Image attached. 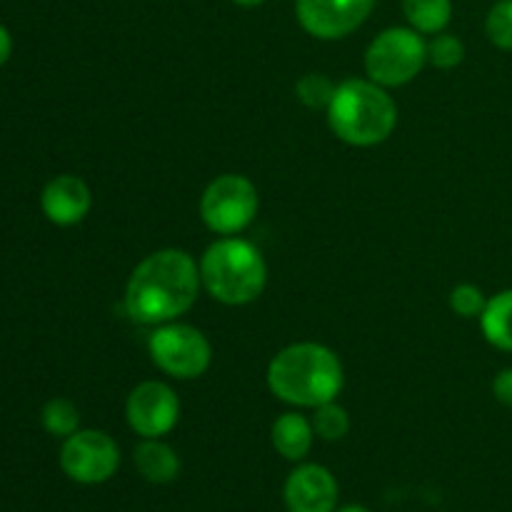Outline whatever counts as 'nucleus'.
<instances>
[{"mask_svg": "<svg viewBox=\"0 0 512 512\" xmlns=\"http://www.w3.org/2000/svg\"><path fill=\"white\" fill-rule=\"evenodd\" d=\"M200 288V265L193 255L180 248L155 250L130 273L123 295L125 313L133 323L158 328L188 313Z\"/></svg>", "mask_w": 512, "mask_h": 512, "instance_id": "1", "label": "nucleus"}, {"mask_svg": "<svg viewBox=\"0 0 512 512\" xmlns=\"http://www.w3.org/2000/svg\"><path fill=\"white\" fill-rule=\"evenodd\" d=\"M268 390L283 403L315 410L318 405L338 400L345 385V370L328 345L293 343L280 350L268 365Z\"/></svg>", "mask_w": 512, "mask_h": 512, "instance_id": "2", "label": "nucleus"}, {"mask_svg": "<svg viewBox=\"0 0 512 512\" xmlns=\"http://www.w3.org/2000/svg\"><path fill=\"white\" fill-rule=\"evenodd\" d=\"M325 113L335 138L353 148L385 143L398 125V103L388 88L370 78H348L338 83Z\"/></svg>", "mask_w": 512, "mask_h": 512, "instance_id": "3", "label": "nucleus"}, {"mask_svg": "<svg viewBox=\"0 0 512 512\" xmlns=\"http://www.w3.org/2000/svg\"><path fill=\"white\" fill-rule=\"evenodd\" d=\"M200 280L208 295L228 308L250 305L268 285V263L250 240L225 235L210 243L200 258Z\"/></svg>", "mask_w": 512, "mask_h": 512, "instance_id": "4", "label": "nucleus"}, {"mask_svg": "<svg viewBox=\"0 0 512 512\" xmlns=\"http://www.w3.org/2000/svg\"><path fill=\"white\" fill-rule=\"evenodd\" d=\"M363 65L365 75L383 88L408 85L428 65V40L410 25L385 28L370 40Z\"/></svg>", "mask_w": 512, "mask_h": 512, "instance_id": "5", "label": "nucleus"}, {"mask_svg": "<svg viewBox=\"0 0 512 512\" xmlns=\"http://www.w3.org/2000/svg\"><path fill=\"white\" fill-rule=\"evenodd\" d=\"M260 208L258 188L250 178L238 173H223L205 185L200 195V218L210 233L238 235L255 220Z\"/></svg>", "mask_w": 512, "mask_h": 512, "instance_id": "6", "label": "nucleus"}, {"mask_svg": "<svg viewBox=\"0 0 512 512\" xmlns=\"http://www.w3.org/2000/svg\"><path fill=\"white\" fill-rule=\"evenodd\" d=\"M148 353L155 368L175 380H195L213 365V345L208 335L188 323H165L150 333Z\"/></svg>", "mask_w": 512, "mask_h": 512, "instance_id": "7", "label": "nucleus"}, {"mask_svg": "<svg viewBox=\"0 0 512 512\" xmlns=\"http://www.w3.org/2000/svg\"><path fill=\"white\" fill-rule=\"evenodd\" d=\"M60 470L78 485H103L118 473L120 448L105 430H83L63 440L58 455Z\"/></svg>", "mask_w": 512, "mask_h": 512, "instance_id": "8", "label": "nucleus"}, {"mask_svg": "<svg viewBox=\"0 0 512 512\" xmlns=\"http://www.w3.org/2000/svg\"><path fill=\"white\" fill-rule=\"evenodd\" d=\"M125 420L140 438H165L180 420V398L163 380H145L125 400Z\"/></svg>", "mask_w": 512, "mask_h": 512, "instance_id": "9", "label": "nucleus"}, {"mask_svg": "<svg viewBox=\"0 0 512 512\" xmlns=\"http://www.w3.org/2000/svg\"><path fill=\"white\" fill-rule=\"evenodd\" d=\"M378 0H295L300 28L318 40H343L363 28Z\"/></svg>", "mask_w": 512, "mask_h": 512, "instance_id": "10", "label": "nucleus"}, {"mask_svg": "<svg viewBox=\"0 0 512 512\" xmlns=\"http://www.w3.org/2000/svg\"><path fill=\"white\" fill-rule=\"evenodd\" d=\"M340 488L335 475L325 465L300 463L290 470L283 485V500L288 512H335Z\"/></svg>", "mask_w": 512, "mask_h": 512, "instance_id": "11", "label": "nucleus"}, {"mask_svg": "<svg viewBox=\"0 0 512 512\" xmlns=\"http://www.w3.org/2000/svg\"><path fill=\"white\" fill-rule=\"evenodd\" d=\"M90 208H93V193L80 175H55L40 190V210L58 228H73L83 223Z\"/></svg>", "mask_w": 512, "mask_h": 512, "instance_id": "12", "label": "nucleus"}, {"mask_svg": "<svg viewBox=\"0 0 512 512\" xmlns=\"http://www.w3.org/2000/svg\"><path fill=\"white\" fill-rule=\"evenodd\" d=\"M270 443L280 458L290 460V463H303L315 443L313 423L308 415L298 413V410L278 415L270 428Z\"/></svg>", "mask_w": 512, "mask_h": 512, "instance_id": "13", "label": "nucleus"}, {"mask_svg": "<svg viewBox=\"0 0 512 512\" xmlns=\"http://www.w3.org/2000/svg\"><path fill=\"white\" fill-rule=\"evenodd\" d=\"M140 478L150 485H170L180 475V455L163 438H143L133 450Z\"/></svg>", "mask_w": 512, "mask_h": 512, "instance_id": "14", "label": "nucleus"}, {"mask_svg": "<svg viewBox=\"0 0 512 512\" xmlns=\"http://www.w3.org/2000/svg\"><path fill=\"white\" fill-rule=\"evenodd\" d=\"M480 330L495 350L512 353V288L488 298V305L480 315Z\"/></svg>", "mask_w": 512, "mask_h": 512, "instance_id": "15", "label": "nucleus"}, {"mask_svg": "<svg viewBox=\"0 0 512 512\" xmlns=\"http://www.w3.org/2000/svg\"><path fill=\"white\" fill-rule=\"evenodd\" d=\"M403 15L420 35H438L453 20V0H403Z\"/></svg>", "mask_w": 512, "mask_h": 512, "instance_id": "16", "label": "nucleus"}, {"mask_svg": "<svg viewBox=\"0 0 512 512\" xmlns=\"http://www.w3.org/2000/svg\"><path fill=\"white\" fill-rule=\"evenodd\" d=\"M40 425L53 438H70L80 430V410L68 398H50L40 410Z\"/></svg>", "mask_w": 512, "mask_h": 512, "instance_id": "17", "label": "nucleus"}, {"mask_svg": "<svg viewBox=\"0 0 512 512\" xmlns=\"http://www.w3.org/2000/svg\"><path fill=\"white\" fill-rule=\"evenodd\" d=\"M315 430V438L325 440V443H338L345 435L350 433V413L338 403V400H330V403L318 405L313 410V418H310Z\"/></svg>", "mask_w": 512, "mask_h": 512, "instance_id": "18", "label": "nucleus"}, {"mask_svg": "<svg viewBox=\"0 0 512 512\" xmlns=\"http://www.w3.org/2000/svg\"><path fill=\"white\" fill-rule=\"evenodd\" d=\"M485 35L493 48L512 53V0H495L485 15Z\"/></svg>", "mask_w": 512, "mask_h": 512, "instance_id": "19", "label": "nucleus"}, {"mask_svg": "<svg viewBox=\"0 0 512 512\" xmlns=\"http://www.w3.org/2000/svg\"><path fill=\"white\" fill-rule=\"evenodd\" d=\"M465 60V43L453 33H438L428 40V65L438 70H453Z\"/></svg>", "mask_w": 512, "mask_h": 512, "instance_id": "20", "label": "nucleus"}, {"mask_svg": "<svg viewBox=\"0 0 512 512\" xmlns=\"http://www.w3.org/2000/svg\"><path fill=\"white\" fill-rule=\"evenodd\" d=\"M335 88H338V85H335L328 75L305 73L303 78L298 80V85H295V95H298V100L305 108L328 110L330 100H333L335 95Z\"/></svg>", "mask_w": 512, "mask_h": 512, "instance_id": "21", "label": "nucleus"}, {"mask_svg": "<svg viewBox=\"0 0 512 512\" xmlns=\"http://www.w3.org/2000/svg\"><path fill=\"white\" fill-rule=\"evenodd\" d=\"M448 305L458 318L463 320H480L485 305H488V295L483 293V288L475 283H460L450 290Z\"/></svg>", "mask_w": 512, "mask_h": 512, "instance_id": "22", "label": "nucleus"}, {"mask_svg": "<svg viewBox=\"0 0 512 512\" xmlns=\"http://www.w3.org/2000/svg\"><path fill=\"white\" fill-rule=\"evenodd\" d=\"M493 398L498 400L503 408L512 410V368H503L493 378Z\"/></svg>", "mask_w": 512, "mask_h": 512, "instance_id": "23", "label": "nucleus"}, {"mask_svg": "<svg viewBox=\"0 0 512 512\" xmlns=\"http://www.w3.org/2000/svg\"><path fill=\"white\" fill-rule=\"evenodd\" d=\"M10 55H13V35H10V30L0 23V68L8 63Z\"/></svg>", "mask_w": 512, "mask_h": 512, "instance_id": "24", "label": "nucleus"}, {"mask_svg": "<svg viewBox=\"0 0 512 512\" xmlns=\"http://www.w3.org/2000/svg\"><path fill=\"white\" fill-rule=\"evenodd\" d=\"M230 3L240 5V8H258V5H263L265 0H230Z\"/></svg>", "mask_w": 512, "mask_h": 512, "instance_id": "25", "label": "nucleus"}, {"mask_svg": "<svg viewBox=\"0 0 512 512\" xmlns=\"http://www.w3.org/2000/svg\"><path fill=\"white\" fill-rule=\"evenodd\" d=\"M335 512H370L365 505H343V508H338Z\"/></svg>", "mask_w": 512, "mask_h": 512, "instance_id": "26", "label": "nucleus"}]
</instances>
